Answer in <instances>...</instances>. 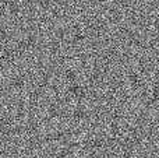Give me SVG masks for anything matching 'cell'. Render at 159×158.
<instances>
[]
</instances>
